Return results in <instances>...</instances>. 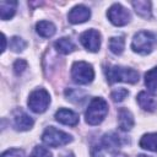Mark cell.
<instances>
[{
    "instance_id": "6da1fadb",
    "label": "cell",
    "mask_w": 157,
    "mask_h": 157,
    "mask_svg": "<svg viewBox=\"0 0 157 157\" xmlns=\"http://www.w3.org/2000/svg\"><path fill=\"white\" fill-rule=\"evenodd\" d=\"M105 76L109 83H115V82L135 83L139 81V72L136 70L118 65L105 67Z\"/></svg>"
},
{
    "instance_id": "7a4b0ae2",
    "label": "cell",
    "mask_w": 157,
    "mask_h": 157,
    "mask_svg": "<svg viewBox=\"0 0 157 157\" xmlns=\"http://www.w3.org/2000/svg\"><path fill=\"white\" fill-rule=\"evenodd\" d=\"M107 113H108V103L103 98L96 97L91 101L85 113L86 123L90 125H98L104 120Z\"/></svg>"
},
{
    "instance_id": "3957f363",
    "label": "cell",
    "mask_w": 157,
    "mask_h": 157,
    "mask_svg": "<svg viewBox=\"0 0 157 157\" xmlns=\"http://www.w3.org/2000/svg\"><path fill=\"white\" fill-rule=\"evenodd\" d=\"M155 43H156V36L153 33L147 31H140L132 38L131 48L134 52L146 55L152 52Z\"/></svg>"
},
{
    "instance_id": "277c9868",
    "label": "cell",
    "mask_w": 157,
    "mask_h": 157,
    "mask_svg": "<svg viewBox=\"0 0 157 157\" xmlns=\"http://www.w3.org/2000/svg\"><path fill=\"white\" fill-rule=\"evenodd\" d=\"M71 77L76 83L87 85L92 82L94 77V71L92 65L86 61H75L71 67Z\"/></svg>"
},
{
    "instance_id": "5b68a950",
    "label": "cell",
    "mask_w": 157,
    "mask_h": 157,
    "mask_svg": "<svg viewBox=\"0 0 157 157\" xmlns=\"http://www.w3.org/2000/svg\"><path fill=\"white\" fill-rule=\"evenodd\" d=\"M42 140L45 145H48L50 147H59V146H64V145L71 142L72 137H71V135H69L61 130H58L54 126H49L43 132Z\"/></svg>"
},
{
    "instance_id": "8992f818",
    "label": "cell",
    "mask_w": 157,
    "mask_h": 157,
    "mask_svg": "<svg viewBox=\"0 0 157 157\" xmlns=\"http://www.w3.org/2000/svg\"><path fill=\"white\" fill-rule=\"evenodd\" d=\"M28 107L34 113H43L50 103V96L44 88L34 90L28 97Z\"/></svg>"
},
{
    "instance_id": "52a82bcc",
    "label": "cell",
    "mask_w": 157,
    "mask_h": 157,
    "mask_svg": "<svg viewBox=\"0 0 157 157\" xmlns=\"http://www.w3.org/2000/svg\"><path fill=\"white\" fill-rule=\"evenodd\" d=\"M107 15H108L109 21L115 26H125L130 21L129 11L120 4H113L109 7Z\"/></svg>"
},
{
    "instance_id": "ba28073f",
    "label": "cell",
    "mask_w": 157,
    "mask_h": 157,
    "mask_svg": "<svg viewBox=\"0 0 157 157\" xmlns=\"http://www.w3.org/2000/svg\"><path fill=\"white\" fill-rule=\"evenodd\" d=\"M80 42L88 52L96 53L99 50L101 47V34L96 29H87L83 33H81Z\"/></svg>"
},
{
    "instance_id": "9c48e42d",
    "label": "cell",
    "mask_w": 157,
    "mask_h": 157,
    "mask_svg": "<svg viewBox=\"0 0 157 157\" xmlns=\"http://www.w3.org/2000/svg\"><path fill=\"white\" fill-rule=\"evenodd\" d=\"M91 17V11L88 7H86L85 5H76L75 7H72L67 15L69 22L72 25H78V23H83L86 22L88 18Z\"/></svg>"
},
{
    "instance_id": "30bf717a",
    "label": "cell",
    "mask_w": 157,
    "mask_h": 157,
    "mask_svg": "<svg viewBox=\"0 0 157 157\" xmlns=\"http://www.w3.org/2000/svg\"><path fill=\"white\" fill-rule=\"evenodd\" d=\"M137 102L140 107L144 110L147 112H153L157 108V96L153 92H147V91H141L137 94Z\"/></svg>"
},
{
    "instance_id": "8fae6325",
    "label": "cell",
    "mask_w": 157,
    "mask_h": 157,
    "mask_svg": "<svg viewBox=\"0 0 157 157\" xmlns=\"http://www.w3.org/2000/svg\"><path fill=\"white\" fill-rule=\"evenodd\" d=\"M33 119L22 110H17L13 114V126L16 130L26 131L33 126Z\"/></svg>"
},
{
    "instance_id": "7c38bea8",
    "label": "cell",
    "mask_w": 157,
    "mask_h": 157,
    "mask_svg": "<svg viewBox=\"0 0 157 157\" xmlns=\"http://www.w3.org/2000/svg\"><path fill=\"white\" fill-rule=\"evenodd\" d=\"M55 119L59 123L65 124V125H70V126H74L78 123V115L75 112H72L70 109H66V108L59 109L55 113Z\"/></svg>"
},
{
    "instance_id": "4fadbf2b",
    "label": "cell",
    "mask_w": 157,
    "mask_h": 157,
    "mask_svg": "<svg viewBox=\"0 0 157 157\" xmlns=\"http://www.w3.org/2000/svg\"><path fill=\"white\" fill-rule=\"evenodd\" d=\"M118 117H119V128L123 131H128L134 126V117L131 112L128 110L126 108H120Z\"/></svg>"
},
{
    "instance_id": "5bb4252c",
    "label": "cell",
    "mask_w": 157,
    "mask_h": 157,
    "mask_svg": "<svg viewBox=\"0 0 157 157\" xmlns=\"http://www.w3.org/2000/svg\"><path fill=\"white\" fill-rule=\"evenodd\" d=\"M17 2L16 1H7V0H1L0 1V17L1 20L6 21L11 18L15 15Z\"/></svg>"
},
{
    "instance_id": "9a60e30c",
    "label": "cell",
    "mask_w": 157,
    "mask_h": 157,
    "mask_svg": "<svg viewBox=\"0 0 157 157\" xmlns=\"http://www.w3.org/2000/svg\"><path fill=\"white\" fill-rule=\"evenodd\" d=\"M135 12L144 17V18H150L151 17V2L146 1V0H137V1H132L131 2Z\"/></svg>"
},
{
    "instance_id": "2e32d148",
    "label": "cell",
    "mask_w": 157,
    "mask_h": 157,
    "mask_svg": "<svg viewBox=\"0 0 157 157\" xmlns=\"http://www.w3.org/2000/svg\"><path fill=\"white\" fill-rule=\"evenodd\" d=\"M36 29H37V33L43 38H49V37L54 36V33L56 31L54 23H52L49 21H39V22H37Z\"/></svg>"
},
{
    "instance_id": "e0dca14e",
    "label": "cell",
    "mask_w": 157,
    "mask_h": 157,
    "mask_svg": "<svg viewBox=\"0 0 157 157\" xmlns=\"http://www.w3.org/2000/svg\"><path fill=\"white\" fill-rule=\"evenodd\" d=\"M140 147L157 152V132H151V134H145L140 139Z\"/></svg>"
},
{
    "instance_id": "ac0fdd59",
    "label": "cell",
    "mask_w": 157,
    "mask_h": 157,
    "mask_svg": "<svg viewBox=\"0 0 157 157\" xmlns=\"http://www.w3.org/2000/svg\"><path fill=\"white\" fill-rule=\"evenodd\" d=\"M102 146L109 151H114V150L119 148V146H120V137L115 132L105 134L102 137Z\"/></svg>"
},
{
    "instance_id": "d6986e66",
    "label": "cell",
    "mask_w": 157,
    "mask_h": 157,
    "mask_svg": "<svg viewBox=\"0 0 157 157\" xmlns=\"http://www.w3.org/2000/svg\"><path fill=\"white\" fill-rule=\"evenodd\" d=\"M54 47L58 52H60L63 54H69L75 50V44L72 43V40L69 37H63V38L58 39L54 43Z\"/></svg>"
},
{
    "instance_id": "ffe728a7",
    "label": "cell",
    "mask_w": 157,
    "mask_h": 157,
    "mask_svg": "<svg viewBox=\"0 0 157 157\" xmlns=\"http://www.w3.org/2000/svg\"><path fill=\"white\" fill-rule=\"evenodd\" d=\"M145 85L150 92H155L157 90V66L145 74Z\"/></svg>"
},
{
    "instance_id": "44dd1931",
    "label": "cell",
    "mask_w": 157,
    "mask_h": 157,
    "mask_svg": "<svg viewBox=\"0 0 157 157\" xmlns=\"http://www.w3.org/2000/svg\"><path fill=\"white\" fill-rule=\"evenodd\" d=\"M124 45H125V42L123 37H112L109 39V49L115 55H120L123 53Z\"/></svg>"
},
{
    "instance_id": "7402d4cb",
    "label": "cell",
    "mask_w": 157,
    "mask_h": 157,
    "mask_svg": "<svg viewBox=\"0 0 157 157\" xmlns=\"http://www.w3.org/2000/svg\"><path fill=\"white\" fill-rule=\"evenodd\" d=\"M65 96L69 101L71 102H75V103H78L81 101L85 99L86 94L83 91H80V90H76V88H67L65 90Z\"/></svg>"
},
{
    "instance_id": "603a6c76",
    "label": "cell",
    "mask_w": 157,
    "mask_h": 157,
    "mask_svg": "<svg viewBox=\"0 0 157 157\" xmlns=\"http://www.w3.org/2000/svg\"><path fill=\"white\" fill-rule=\"evenodd\" d=\"M9 47H10V49L12 50V52H22L26 47H27V43H26V40H23L22 38H20V37H12L11 39H10V43H9Z\"/></svg>"
},
{
    "instance_id": "cb8c5ba5",
    "label": "cell",
    "mask_w": 157,
    "mask_h": 157,
    "mask_svg": "<svg viewBox=\"0 0 157 157\" xmlns=\"http://www.w3.org/2000/svg\"><path fill=\"white\" fill-rule=\"evenodd\" d=\"M128 94H129L128 90H125V88L120 87V88L114 90V91L110 93V98H112L114 102H121V101H123Z\"/></svg>"
},
{
    "instance_id": "d4e9b609",
    "label": "cell",
    "mask_w": 157,
    "mask_h": 157,
    "mask_svg": "<svg viewBox=\"0 0 157 157\" xmlns=\"http://www.w3.org/2000/svg\"><path fill=\"white\" fill-rule=\"evenodd\" d=\"M29 157H52V153L49 152V150H47L45 147L42 146H36L32 151V153L29 155Z\"/></svg>"
},
{
    "instance_id": "484cf974",
    "label": "cell",
    "mask_w": 157,
    "mask_h": 157,
    "mask_svg": "<svg viewBox=\"0 0 157 157\" xmlns=\"http://www.w3.org/2000/svg\"><path fill=\"white\" fill-rule=\"evenodd\" d=\"M27 67V61H25L23 59H17L13 63V71L16 75H20L25 71V69Z\"/></svg>"
},
{
    "instance_id": "4316f807",
    "label": "cell",
    "mask_w": 157,
    "mask_h": 157,
    "mask_svg": "<svg viewBox=\"0 0 157 157\" xmlns=\"http://www.w3.org/2000/svg\"><path fill=\"white\" fill-rule=\"evenodd\" d=\"M1 157H25V153L20 148H10V150L5 151L1 155Z\"/></svg>"
},
{
    "instance_id": "83f0119b",
    "label": "cell",
    "mask_w": 157,
    "mask_h": 157,
    "mask_svg": "<svg viewBox=\"0 0 157 157\" xmlns=\"http://www.w3.org/2000/svg\"><path fill=\"white\" fill-rule=\"evenodd\" d=\"M1 42H2V47H1V53H4V52H5V49H6V37H5V34H4V33L1 34Z\"/></svg>"
},
{
    "instance_id": "f1b7e54d",
    "label": "cell",
    "mask_w": 157,
    "mask_h": 157,
    "mask_svg": "<svg viewBox=\"0 0 157 157\" xmlns=\"http://www.w3.org/2000/svg\"><path fill=\"white\" fill-rule=\"evenodd\" d=\"M137 157H150V156H146V155H139Z\"/></svg>"
}]
</instances>
